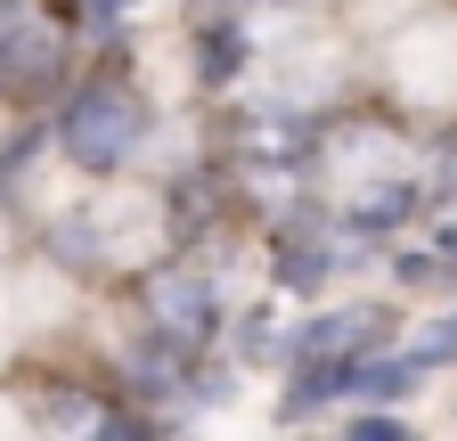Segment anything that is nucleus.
<instances>
[{"instance_id":"12","label":"nucleus","mask_w":457,"mask_h":441,"mask_svg":"<svg viewBox=\"0 0 457 441\" xmlns=\"http://www.w3.org/2000/svg\"><path fill=\"white\" fill-rule=\"evenodd\" d=\"M433 262H441V270H457V220H449V229L433 237Z\"/></svg>"},{"instance_id":"4","label":"nucleus","mask_w":457,"mask_h":441,"mask_svg":"<svg viewBox=\"0 0 457 441\" xmlns=\"http://www.w3.org/2000/svg\"><path fill=\"white\" fill-rule=\"evenodd\" d=\"M49 74H57V33L0 25V90H49Z\"/></svg>"},{"instance_id":"3","label":"nucleus","mask_w":457,"mask_h":441,"mask_svg":"<svg viewBox=\"0 0 457 441\" xmlns=\"http://www.w3.org/2000/svg\"><path fill=\"white\" fill-rule=\"evenodd\" d=\"M147 319H155V336L204 352V336L220 327V295H212L204 270H163V279L147 287Z\"/></svg>"},{"instance_id":"5","label":"nucleus","mask_w":457,"mask_h":441,"mask_svg":"<svg viewBox=\"0 0 457 441\" xmlns=\"http://www.w3.org/2000/svg\"><path fill=\"white\" fill-rule=\"evenodd\" d=\"M343 270V245L327 237V229H286L278 237V287H295V295H311V287H327Z\"/></svg>"},{"instance_id":"7","label":"nucleus","mask_w":457,"mask_h":441,"mask_svg":"<svg viewBox=\"0 0 457 441\" xmlns=\"http://www.w3.org/2000/svg\"><path fill=\"white\" fill-rule=\"evenodd\" d=\"M188 58H196V82H237V66L253 58V41H245V25H228V17H212V25H196V41H188Z\"/></svg>"},{"instance_id":"8","label":"nucleus","mask_w":457,"mask_h":441,"mask_svg":"<svg viewBox=\"0 0 457 441\" xmlns=\"http://www.w3.org/2000/svg\"><path fill=\"white\" fill-rule=\"evenodd\" d=\"M417 384H425V376H417L409 352H368V360L352 368V393H360V401H409Z\"/></svg>"},{"instance_id":"11","label":"nucleus","mask_w":457,"mask_h":441,"mask_svg":"<svg viewBox=\"0 0 457 441\" xmlns=\"http://www.w3.org/2000/svg\"><path fill=\"white\" fill-rule=\"evenodd\" d=\"M433 196H457V139H449L441 163H433Z\"/></svg>"},{"instance_id":"13","label":"nucleus","mask_w":457,"mask_h":441,"mask_svg":"<svg viewBox=\"0 0 457 441\" xmlns=\"http://www.w3.org/2000/svg\"><path fill=\"white\" fill-rule=\"evenodd\" d=\"M212 9H220V0H212Z\"/></svg>"},{"instance_id":"10","label":"nucleus","mask_w":457,"mask_h":441,"mask_svg":"<svg viewBox=\"0 0 457 441\" xmlns=\"http://www.w3.org/2000/svg\"><path fill=\"white\" fill-rule=\"evenodd\" d=\"M343 441H417V433L400 425V417H384V409H376V417H352V425H343Z\"/></svg>"},{"instance_id":"2","label":"nucleus","mask_w":457,"mask_h":441,"mask_svg":"<svg viewBox=\"0 0 457 441\" xmlns=\"http://www.w3.org/2000/svg\"><path fill=\"white\" fill-rule=\"evenodd\" d=\"M384 336H392V311H384V303H352V311H319V319H303L278 352H286V368H295V360H368Z\"/></svg>"},{"instance_id":"6","label":"nucleus","mask_w":457,"mask_h":441,"mask_svg":"<svg viewBox=\"0 0 457 441\" xmlns=\"http://www.w3.org/2000/svg\"><path fill=\"white\" fill-rule=\"evenodd\" d=\"M417 204H425V188H417V180H384V188H368L352 212H343V229H352L360 245H384V237H392Z\"/></svg>"},{"instance_id":"9","label":"nucleus","mask_w":457,"mask_h":441,"mask_svg":"<svg viewBox=\"0 0 457 441\" xmlns=\"http://www.w3.org/2000/svg\"><path fill=\"white\" fill-rule=\"evenodd\" d=\"M49 9L66 17V25H90V33H114V25L131 17V0H49Z\"/></svg>"},{"instance_id":"1","label":"nucleus","mask_w":457,"mask_h":441,"mask_svg":"<svg viewBox=\"0 0 457 441\" xmlns=\"http://www.w3.org/2000/svg\"><path fill=\"white\" fill-rule=\"evenodd\" d=\"M139 139H147V106L123 82H82L66 106H57V147H66V163H82V172L131 163Z\"/></svg>"}]
</instances>
